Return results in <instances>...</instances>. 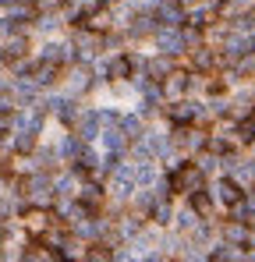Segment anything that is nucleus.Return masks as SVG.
<instances>
[{"mask_svg":"<svg viewBox=\"0 0 255 262\" xmlns=\"http://www.w3.org/2000/svg\"><path fill=\"white\" fill-rule=\"evenodd\" d=\"M156 21H163V25H170V29H181V25L188 21V14H184L181 0H167V4H160V11H156Z\"/></svg>","mask_w":255,"mask_h":262,"instance_id":"nucleus-5","label":"nucleus"},{"mask_svg":"<svg viewBox=\"0 0 255 262\" xmlns=\"http://www.w3.org/2000/svg\"><path fill=\"white\" fill-rule=\"evenodd\" d=\"M156 46H160V53H170V57H177L181 50H188L184 46V32H177V29H160L156 32Z\"/></svg>","mask_w":255,"mask_h":262,"instance_id":"nucleus-3","label":"nucleus"},{"mask_svg":"<svg viewBox=\"0 0 255 262\" xmlns=\"http://www.w3.org/2000/svg\"><path fill=\"white\" fill-rule=\"evenodd\" d=\"M213 199H216L220 206H234L238 199H245V188H241L238 177H220L216 188H213Z\"/></svg>","mask_w":255,"mask_h":262,"instance_id":"nucleus-2","label":"nucleus"},{"mask_svg":"<svg viewBox=\"0 0 255 262\" xmlns=\"http://www.w3.org/2000/svg\"><path fill=\"white\" fill-rule=\"evenodd\" d=\"M82 199H85V202H96V199H99V184H85Z\"/></svg>","mask_w":255,"mask_h":262,"instance_id":"nucleus-35","label":"nucleus"},{"mask_svg":"<svg viewBox=\"0 0 255 262\" xmlns=\"http://www.w3.org/2000/svg\"><path fill=\"white\" fill-rule=\"evenodd\" d=\"M216 163H220V156H216V152H202V156H199V170H202V174H213V170H216Z\"/></svg>","mask_w":255,"mask_h":262,"instance_id":"nucleus-31","label":"nucleus"},{"mask_svg":"<svg viewBox=\"0 0 255 262\" xmlns=\"http://www.w3.org/2000/svg\"><path fill=\"white\" fill-rule=\"evenodd\" d=\"M75 163H78V170H96V167H99L96 152H92V149H85V145H82V152L75 156Z\"/></svg>","mask_w":255,"mask_h":262,"instance_id":"nucleus-26","label":"nucleus"},{"mask_svg":"<svg viewBox=\"0 0 255 262\" xmlns=\"http://www.w3.org/2000/svg\"><path fill=\"white\" fill-rule=\"evenodd\" d=\"M42 60H53V64H68V60H75V53H71V46L68 43H50L42 50Z\"/></svg>","mask_w":255,"mask_h":262,"instance_id":"nucleus-14","label":"nucleus"},{"mask_svg":"<svg viewBox=\"0 0 255 262\" xmlns=\"http://www.w3.org/2000/svg\"><path fill=\"white\" fill-rule=\"evenodd\" d=\"M78 152H82V138H78V135H71V138H64V145H60V156L75 163V156H78Z\"/></svg>","mask_w":255,"mask_h":262,"instance_id":"nucleus-25","label":"nucleus"},{"mask_svg":"<svg viewBox=\"0 0 255 262\" xmlns=\"http://www.w3.org/2000/svg\"><path fill=\"white\" fill-rule=\"evenodd\" d=\"M195 223H199V213H195V209H184V213L177 216V227H181V230H195Z\"/></svg>","mask_w":255,"mask_h":262,"instance_id":"nucleus-32","label":"nucleus"},{"mask_svg":"<svg viewBox=\"0 0 255 262\" xmlns=\"http://www.w3.org/2000/svg\"><path fill=\"white\" fill-rule=\"evenodd\" d=\"M75 43H78V50H82V60H85V57H92V53L103 46V39H99V36H92V32H78V39H75Z\"/></svg>","mask_w":255,"mask_h":262,"instance_id":"nucleus-19","label":"nucleus"},{"mask_svg":"<svg viewBox=\"0 0 255 262\" xmlns=\"http://www.w3.org/2000/svg\"><path fill=\"white\" fill-rule=\"evenodd\" d=\"M50 110H53L60 121H75V103H71V99H60V96H57V99H50Z\"/></svg>","mask_w":255,"mask_h":262,"instance_id":"nucleus-20","label":"nucleus"},{"mask_svg":"<svg viewBox=\"0 0 255 262\" xmlns=\"http://www.w3.org/2000/svg\"><path fill=\"white\" fill-rule=\"evenodd\" d=\"M96 131H99V110H92V114H85V117H82L78 138H82V142H89V138H96Z\"/></svg>","mask_w":255,"mask_h":262,"instance_id":"nucleus-18","label":"nucleus"},{"mask_svg":"<svg viewBox=\"0 0 255 262\" xmlns=\"http://www.w3.org/2000/svg\"><path fill=\"white\" fill-rule=\"evenodd\" d=\"M138 227H142V220H135V216H128L124 223H121V234H124V237H135V234H138Z\"/></svg>","mask_w":255,"mask_h":262,"instance_id":"nucleus-34","label":"nucleus"},{"mask_svg":"<svg viewBox=\"0 0 255 262\" xmlns=\"http://www.w3.org/2000/svg\"><path fill=\"white\" fill-rule=\"evenodd\" d=\"M57 68H60V64H53V60H39V64L32 68V82H36V85L57 82Z\"/></svg>","mask_w":255,"mask_h":262,"instance_id":"nucleus-12","label":"nucleus"},{"mask_svg":"<svg viewBox=\"0 0 255 262\" xmlns=\"http://www.w3.org/2000/svg\"><path fill=\"white\" fill-rule=\"evenodd\" d=\"M163 92H167L170 99H181V96L188 92V75H184V71H170V75H167V89H163Z\"/></svg>","mask_w":255,"mask_h":262,"instance_id":"nucleus-13","label":"nucleus"},{"mask_svg":"<svg viewBox=\"0 0 255 262\" xmlns=\"http://www.w3.org/2000/svg\"><path fill=\"white\" fill-rule=\"evenodd\" d=\"M181 4H188V0H181Z\"/></svg>","mask_w":255,"mask_h":262,"instance_id":"nucleus-39","label":"nucleus"},{"mask_svg":"<svg viewBox=\"0 0 255 262\" xmlns=\"http://www.w3.org/2000/svg\"><path fill=\"white\" fill-rule=\"evenodd\" d=\"M153 181H156V170H153V163H149V160H142V163H138V170H135V184H145V188H149Z\"/></svg>","mask_w":255,"mask_h":262,"instance_id":"nucleus-24","label":"nucleus"},{"mask_svg":"<svg viewBox=\"0 0 255 262\" xmlns=\"http://www.w3.org/2000/svg\"><path fill=\"white\" fill-rule=\"evenodd\" d=\"M145 145H149V156H163V160H170L174 156V142H170V135H145Z\"/></svg>","mask_w":255,"mask_h":262,"instance_id":"nucleus-8","label":"nucleus"},{"mask_svg":"<svg viewBox=\"0 0 255 262\" xmlns=\"http://www.w3.org/2000/svg\"><path fill=\"white\" fill-rule=\"evenodd\" d=\"M14 124V117H11V110H0V131H7Z\"/></svg>","mask_w":255,"mask_h":262,"instance_id":"nucleus-37","label":"nucleus"},{"mask_svg":"<svg viewBox=\"0 0 255 262\" xmlns=\"http://www.w3.org/2000/svg\"><path fill=\"white\" fill-rule=\"evenodd\" d=\"M223 241H227V245H234V248H248V241H252V230H248V223H241V220H230V223H223Z\"/></svg>","mask_w":255,"mask_h":262,"instance_id":"nucleus-4","label":"nucleus"},{"mask_svg":"<svg viewBox=\"0 0 255 262\" xmlns=\"http://www.w3.org/2000/svg\"><path fill=\"white\" fill-rule=\"evenodd\" d=\"M206 174L199 170V163H181L177 170H170V191H199L202 188Z\"/></svg>","mask_w":255,"mask_h":262,"instance_id":"nucleus-1","label":"nucleus"},{"mask_svg":"<svg viewBox=\"0 0 255 262\" xmlns=\"http://www.w3.org/2000/svg\"><path fill=\"white\" fill-rule=\"evenodd\" d=\"M195 114H199V106L188 103V99H177V103L170 106V121H174V124H192Z\"/></svg>","mask_w":255,"mask_h":262,"instance_id":"nucleus-10","label":"nucleus"},{"mask_svg":"<svg viewBox=\"0 0 255 262\" xmlns=\"http://www.w3.org/2000/svg\"><path fill=\"white\" fill-rule=\"evenodd\" d=\"M22 188H25V195H29V199H36V202H50V177H46V174L29 177Z\"/></svg>","mask_w":255,"mask_h":262,"instance_id":"nucleus-7","label":"nucleus"},{"mask_svg":"<svg viewBox=\"0 0 255 262\" xmlns=\"http://www.w3.org/2000/svg\"><path fill=\"white\" fill-rule=\"evenodd\" d=\"M0 195H4V184H0Z\"/></svg>","mask_w":255,"mask_h":262,"instance_id":"nucleus-38","label":"nucleus"},{"mask_svg":"<svg viewBox=\"0 0 255 262\" xmlns=\"http://www.w3.org/2000/svg\"><path fill=\"white\" fill-rule=\"evenodd\" d=\"M85 259H89V262H107V259H114V252H110L107 245H89Z\"/></svg>","mask_w":255,"mask_h":262,"instance_id":"nucleus-28","label":"nucleus"},{"mask_svg":"<svg viewBox=\"0 0 255 262\" xmlns=\"http://www.w3.org/2000/svg\"><path fill=\"white\" fill-rule=\"evenodd\" d=\"M170 71H174L170 53H163V57H156V60H149V64H145V75H153V78H167Z\"/></svg>","mask_w":255,"mask_h":262,"instance_id":"nucleus-16","label":"nucleus"},{"mask_svg":"<svg viewBox=\"0 0 255 262\" xmlns=\"http://www.w3.org/2000/svg\"><path fill=\"white\" fill-rule=\"evenodd\" d=\"M156 29V14H135V25H131V36H145Z\"/></svg>","mask_w":255,"mask_h":262,"instance_id":"nucleus-21","label":"nucleus"},{"mask_svg":"<svg viewBox=\"0 0 255 262\" xmlns=\"http://www.w3.org/2000/svg\"><path fill=\"white\" fill-rule=\"evenodd\" d=\"M174 145H181V149H188V152H195V149H206V135L195 128H188V124H181V128L174 131Z\"/></svg>","mask_w":255,"mask_h":262,"instance_id":"nucleus-6","label":"nucleus"},{"mask_svg":"<svg viewBox=\"0 0 255 262\" xmlns=\"http://www.w3.org/2000/svg\"><path fill=\"white\" fill-rule=\"evenodd\" d=\"M25 223H29V230H36V234H39V230L50 227V216H46L42 209H32V213H25Z\"/></svg>","mask_w":255,"mask_h":262,"instance_id":"nucleus-23","label":"nucleus"},{"mask_svg":"<svg viewBox=\"0 0 255 262\" xmlns=\"http://www.w3.org/2000/svg\"><path fill=\"white\" fill-rule=\"evenodd\" d=\"M135 64H142V60H138V57H117V60L110 64V75H114V78H131Z\"/></svg>","mask_w":255,"mask_h":262,"instance_id":"nucleus-17","label":"nucleus"},{"mask_svg":"<svg viewBox=\"0 0 255 262\" xmlns=\"http://www.w3.org/2000/svg\"><path fill=\"white\" fill-rule=\"evenodd\" d=\"M121 128H124L128 138H142V121H138V117H124V121H121Z\"/></svg>","mask_w":255,"mask_h":262,"instance_id":"nucleus-30","label":"nucleus"},{"mask_svg":"<svg viewBox=\"0 0 255 262\" xmlns=\"http://www.w3.org/2000/svg\"><path fill=\"white\" fill-rule=\"evenodd\" d=\"M206 149L216 152V156H223V152H230V138H223V135H206Z\"/></svg>","mask_w":255,"mask_h":262,"instance_id":"nucleus-22","label":"nucleus"},{"mask_svg":"<svg viewBox=\"0 0 255 262\" xmlns=\"http://www.w3.org/2000/svg\"><path fill=\"white\" fill-rule=\"evenodd\" d=\"M103 142H107V149H110L114 156H121V152L128 149V135H124L121 124H110V128L103 131Z\"/></svg>","mask_w":255,"mask_h":262,"instance_id":"nucleus-9","label":"nucleus"},{"mask_svg":"<svg viewBox=\"0 0 255 262\" xmlns=\"http://www.w3.org/2000/svg\"><path fill=\"white\" fill-rule=\"evenodd\" d=\"M234 142H241V145H255V114L241 117V121H234Z\"/></svg>","mask_w":255,"mask_h":262,"instance_id":"nucleus-11","label":"nucleus"},{"mask_svg":"<svg viewBox=\"0 0 255 262\" xmlns=\"http://www.w3.org/2000/svg\"><path fill=\"white\" fill-rule=\"evenodd\" d=\"M60 7H64V0H36V4H32L36 14H57Z\"/></svg>","mask_w":255,"mask_h":262,"instance_id":"nucleus-29","label":"nucleus"},{"mask_svg":"<svg viewBox=\"0 0 255 262\" xmlns=\"http://www.w3.org/2000/svg\"><path fill=\"white\" fill-rule=\"evenodd\" d=\"M192 209H195L202 220H209L213 216V191H202V188L192 191Z\"/></svg>","mask_w":255,"mask_h":262,"instance_id":"nucleus-15","label":"nucleus"},{"mask_svg":"<svg viewBox=\"0 0 255 262\" xmlns=\"http://www.w3.org/2000/svg\"><path fill=\"white\" fill-rule=\"evenodd\" d=\"M149 213L156 216V223H170V206H167V199H163V202H156Z\"/></svg>","mask_w":255,"mask_h":262,"instance_id":"nucleus-33","label":"nucleus"},{"mask_svg":"<svg viewBox=\"0 0 255 262\" xmlns=\"http://www.w3.org/2000/svg\"><path fill=\"white\" fill-rule=\"evenodd\" d=\"M153 206H156V199H153L149 191H145V195H138V209H145V213H149Z\"/></svg>","mask_w":255,"mask_h":262,"instance_id":"nucleus-36","label":"nucleus"},{"mask_svg":"<svg viewBox=\"0 0 255 262\" xmlns=\"http://www.w3.org/2000/svg\"><path fill=\"white\" fill-rule=\"evenodd\" d=\"M32 145H36V131L22 128V135L14 138V149H18V152H32Z\"/></svg>","mask_w":255,"mask_h":262,"instance_id":"nucleus-27","label":"nucleus"}]
</instances>
